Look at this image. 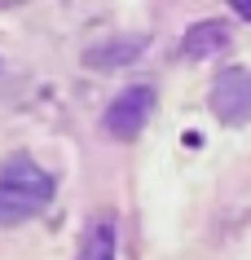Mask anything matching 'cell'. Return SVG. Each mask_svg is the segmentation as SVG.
Wrapping results in <instances>:
<instances>
[{
  "mask_svg": "<svg viewBox=\"0 0 251 260\" xmlns=\"http://www.w3.org/2000/svg\"><path fill=\"white\" fill-rule=\"evenodd\" d=\"M53 203V177L31 154H14L0 168V225H22Z\"/></svg>",
  "mask_w": 251,
  "mask_h": 260,
  "instance_id": "obj_1",
  "label": "cell"
},
{
  "mask_svg": "<svg viewBox=\"0 0 251 260\" xmlns=\"http://www.w3.org/2000/svg\"><path fill=\"white\" fill-rule=\"evenodd\" d=\"M154 115V88L150 84H128L124 93H115V102L101 115V128L119 141H132L146 128V119Z\"/></svg>",
  "mask_w": 251,
  "mask_h": 260,
  "instance_id": "obj_2",
  "label": "cell"
},
{
  "mask_svg": "<svg viewBox=\"0 0 251 260\" xmlns=\"http://www.w3.org/2000/svg\"><path fill=\"white\" fill-rule=\"evenodd\" d=\"M211 110L225 123H247L251 119V71L247 67H225L211 84Z\"/></svg>",
  "mask_w": 251,
  "mask_h": 260,
  "instance_id": "obj_3",
  "label": "cell"
},
{
  "mask_svg": "<svg viewBox=\"0 0 251 260\" xmlns=\"http://www.w3.org/2000/svg\"><path fill=\"white\" fill-rule=\"evenodd\" d=\"M141 49H146V36H119V40H106V44H93L84 53V67H124V62H137Z\"/></svg>",
  "mask_w": 251,
  "mask_h": 260,
  "instance_id": "obj_4",
  "label": "cell"
},
{
  "mask_svg": "<svg viewBox=\"0 0 251 260\" xmlns=\"http://www.w3.org/2000/svg\"><path fill=\"white\" fill-rule=\"evenodd\" d=\"M225 44H229V31H225V22H198V27L185 31V40H181V53L185 57H211V53H221Z\"/></svg>",
  "mask_w": 251,
  "mask_h": 260,
  "instance_id": "obj_5",
  "label": "cell"
},
{
  "mask_svg": "<svg viewBox=\"0 0 251 260\" xmlns=\"http://www.w3.org/2000/svg\"><path fill=\"white\" fill-rule=\"evenodd\" d=\"M75 260H115V220L111 216H97L84 230V243H80Z\"/></svg>",
  "mask_w": 251,
  "mask_h": 260,
  "instance_id": "obj_6",
  "label": "cell"
},
{
  "mask_svg": "<svg viewBox=\"0 0 251 260\" xmlns=\"http://www.w3.org/2000/svg\"><path fill=\"white\" fill-rule=\"evenodd\" d=\"M234 14H242V18L251 22V0H234Z\"/></svg>",
  "mask_w": 251,
  "mask_h": 260,
  "instance_id": "obj_7",
  "label": "cell"
}]
</instances>
